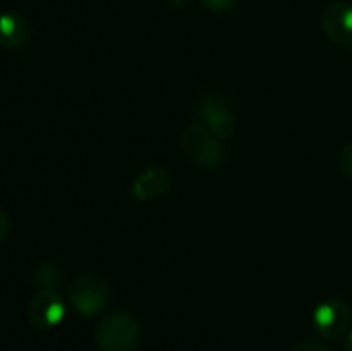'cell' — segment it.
Wrapping results in <instances>:
<instances>
[{"label":"cell","mask_w":352,"mask_h":351,"mask_svg":"<svg viewBox=\"0 0 352 351\" xmlns=\"http://www.w3.org/2000/svg\"><path fill=\"white\" fill-rule=\"evenodd\" d=\"M69 303L78 313L85 317H93L103 312L110 301V286L102 275L86 272L76 275L67 289Z\"/></svg>","instance_id":"3"},{"label":"cell","mask_w":352,"mask_h":351,"mask_svg":"<svg viewBox=\"0 0 352 351\" xmlns=\"http://www.w3.org/2000/svg\"><path fill=\"white\" fill-rule=\"evenodd\" d=\"M96 344L103 351H133L140 341L138 320L127 312H112L95 329Z\"/></svg>","instance_id":"2"},{"label":"cell","mask_w":352,"mask_h":351,"mask_svg":"<svg viewBox=\"0 0 352 351\" xmlns=\"http://www.w3.org/2000/svg\"><path fill=\"white\" fill-rule=\"evenodd\" d=\"M323 33L330 41L352 50V6L347 2H332L323 9Z\"/></svg>","instance_id":"6"},{"label":"cell","mask_w":352,"mask_h":351,"mask_svg":"<svg viewBox=\"0 0 352 351\" xmlns=\"http://www.w3.org/2000/svg\"><path fill=\"white\" fill-rule=\"evenodd\" d=\"M62 275H64V270H62L60 265L57 262H41L33 272L34 282L38 286H41L43 289H55L62 282Z\"/></svg>","instance_id":"10"},{"label":"cell","mask_w":352,"mask_h":351,"mask_svg":"<svg viewBox=\"0 0 352 351\" xmlns=\"http://www.w3.org/2000/svg\"><path fill=\"white\" fill-rule=\"evenodd\" d=\"M65 303L55 289H41L28 305V319L38 329H50L62 322Z\"/></svg>","instance_id":"5"},{"label":"cell","mask_w":352,"mask_h":351,"mask_svg":"<svg viewBox=\"0 0 352 351\" xmlns=\"http://www.w3.org/2000/svg\"><path fill=\"white\" fill-rule=\"evenodd\" d=\"M172 7H184L189 0H167Z\"/></svg>","instance_id":"15"},{"label":"cell","mask_w":352,"mask_h":351,"mask_svg":"<svg viewBox=\"0 0 352 351\" xmlns=\"http://www.w3.org/2000/svg\"><path fill=\"white\" fill-rule=\"evenodd\" d=\"M291 351H327V348L316 341H302V343H298L294 348H291Z\"/></svg>","instance_id":"13"},{"label":"cell","mask_w":352,"mask_h":351,"mask_svg":"<svg viewBox=\"0 0 352 351\" xmlns=\"http://www.w3.org/2000/svg\"><path fill=\"white\" fill-rule=\"evenodd\" d=\"M172 176L167 169L160 165H151L146 167L143 172L138 174V178L133 182V196L140 202L146 200H155L158 196L165 195L170 189Z\"/></svg>","instance_id":"8"},{"label":"cell","mask_w":352,"mask_h":351,"mask_svg":"<svg viewBox=\"0 0 352 351\" xmlns=\"http://www.w3.org/2000/svg\"><path fill=\"white\" fill-rule=\"evenodd\" d=\"M212 12H227L237 3V0H199Z\"/></svg>","instance_id":"12"},{"label":"cell","mask_w":352,"mask_h":351,"mask_svg":"<svg viewBox=\"0 0 352 351\" xmlns=\"http://www.w3.org/2000/svg\"><path fill=\"white\" fill-rule=\"evenodd\" d=\"M349 351H352V332H351V337H349Z\"/></svg>","instance_id":"16"},{"label":"cell","mask_w":352,"mask_h":351,"mask_svg":"<svg viewBox=\"0 0 352 351\" xmlns=\"http://www.w3.org/2000/svg\"><path fill=\"white\" fill-rule=\"evenodd\" d=\"M313 322L323 337L337 339L342 336L351 323V310L340 299H327L316 306Z\"/></svg>","instance_id":"7"},{"label":"cell","mask_w":352,"mask_h":351,"mask_svg":"<svg viewBox=\"0 0 352 351\" xmlns=\"http://www.w3.org/2000/svg\"><path fill=\"white\" fill-rule=\"evenodd\" d=\"M181 148L186 157L203 169H215L227 158L226 145L201 124H191L181 134Z\"/></svg>","instance_id":"1"},{"label":"cell","mask_w":352,"mask_h":351,"mask_svg":"<svg viewBox=\"0 0 352 351\" xmlns=\"http://www.w3.org/2000/svg\"><path fill=\"white\" fill-rule=\"evenodd\" d=\"M0 36L9 45H17L26 36V23L17 14L0 16Z\"/></svg>","instance_id":"9"},{"label":"cell","mask_w":352,"mask_h":351,"mask_svg":"<svg viewBox=\"0 0 352 351\" xmlns=\"http://www.w3.org/2000/svg\"><path fill=\"white\" fill-rule=\"evenodd\" d=\"M196 116L219 140H226L236 131V116L220 93L203 95L196 105Z\"/></svg>","instance_id":"4"},{"label":"cell","mask_w":352,"mask_h":351,"mask_svg":"<svg viewBox=\"0 0 352 351\" xmlns=\"http://www.w3.org/2000/svg\"><path fill=\"white\" fill-rule=\"evenodd\" d=\"M339 167L346 178L352 179V141L344 145L339 153Z\"/></svg>","instance_id":"11"},{"label":"cell","mask_w":352,"mask_h":351,"mask_svg":"<svg viewBox=\"0 0 352 351\" xmlns=\"http://www.w3.org/2000/svg\"><path fill=\"white\" fill-rule=\"evenodd\" d=\"M7 231H9V217H7V213L0 209V241L6 237Z\"/></svg>","instance_id":"14"}]
</instances>
